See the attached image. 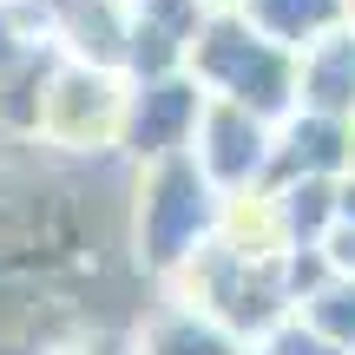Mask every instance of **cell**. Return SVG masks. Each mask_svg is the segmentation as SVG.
Returning a JSON list of instances; mask_svg holds the SVG:
<instances>
[{
	"label": "cell",
	"instance_id": "1",
	"mask_svg": "<svg viewBox=\"0 0 355 355\" xmlns=\"http://www.w3.org/2000/svg\"><path fill=\"white\" fill-rule=\"evenodd\" d=\"M224 211H230V198L217 191V178L198 165V152H171V158H158V165H145L139 217H132L139 263L152 270V277H178L204 243H217Z\"/></svg>",
	"mask_w": 355,
	"mask_h": 355
},
{
	"label": "cell",
	"instance_id": "2",
	"mask_svg": "<svg viewBox=\"0 0 355 355\" xmlns=\"http://www.w3.org/2000/svg\"><path fill=\"white\" fill-rule=\"evenodd\" d=\"M191 73H198V86L211 92V99H237L250 105L257 119H270V125H283V119L296 112V53L277 46L270 33H257L250 20H243L237 7H217L211 20H204V33L191 40Z\"/></svg>",
	"mask_w": 355,
	"mask_h": 355
},
{
	"label": "cell",
	"instance_id": "3",
	"mask_svg": "<svg viewBox=\"0 0 355 355\" xmlns=\"http://www.w3.org/2000/svg\"><path fill=\"white\" fill-rule=\"evenodd\" d=\"M125 86L132 79L112 73V66H92V60L60 53V73H53V86H46V119H40V132L73 145V152H86V145H119Z\"/></svg>",
	"mask_w": 355,
	"mask_h": 355
},
{
	"label": "cell",
	"instance_id": "4",
	"mask_svg": "<svg viewBox=\"0 0 355 355\" xmlns=\"http://www.w3.org/2000/svg\"><path fill=\"white\" fill-rule=\"evenodd\" d=\"M211 105V92L198 86V73H165V79H132L125 86V119H119V145L139 165H158L171 152H191L198 119Z\"/></svg>",
	"mask_w": 355,
	"mask_h": 355
},
{
	"label": "cell",
	"instance_id": "5",
	"mask_svg": "<svg viewBox=\"0 0 355 355\" xmlns=\"http://www.w3.org/2000/svg\"><path fill=\"white\" fill-rule=\"evenodd\" d=\"M198 165L217 178L224 198H250V191L270 184V158H277V125L257 119L250 105L237 99H211L198 119V139H191Z\"/></svg>",
	"mask_w": 355,
	"mask_h": 355
},
{
	"label": "cell",
	"instance_id": "6",
	"mask_svg": "<svg viewBox=\"0 0 355 355\" xmlns=\"http://www.w3.org/2000/svg\"><path fill=\"white\" fill-rule=\"evenodd\" d=\"M349 145H355V119H329L296 105L277 125V158H270V184H290V178H343L349 171Z\"/></svg>",
	"mask_w": 355,
	"mask_h": 355
},
{
	"label": "cell",
	"instance_id": "7",
	"mask_svg": "<svg viewBox=\"0 0 355 355\" xmlns=\"http://www.w3.org/2000/svg\"><path fill=\"white\" fill-rule=\"evenodd\" d=\"M296 99L309 112H329V119H355V20L322 33L316 46L296 53Z\"/></svg>",
	"mask_w": 355,
	"mask_h": 355
},
{
	"label": "cell",
	"instance_id": "8",
	"mask_svg": "<svg viewBox=\"0 0 355 355\" xmlns=\"http://www.w3.org/2000/svg\"><path fill=\"white\" fill-rule=\"evenodd\" d=\"M237 13L257 33H270L277 46H290V53H303L322 33L349 26V0H237Z\"/></svg>",
	"mask_w": 355,
	"mask_h": 355
},
{
	"label": "cell",
	"instance_id": "9",
	"mask_svg": "<svg viewBox=\"0 0 355 355\" xmlns=\"http://www.w3.org/2000/svg\"><path fill=\"white\" fill-rule=\"evenodd\" d=\"M336 191H343V178H290V184L270 191V211H277V230H283L290 250L329 243V230H336Z\"/></svg>",
	"mask_w": 355,
	"mask_h": 355
},
{
	"label": "cell",
	"instance_id": "10",
	"mask_svg": "<svg viewBox=\"0 0 355 355\" xmlns=\"http://www.w3.org/2000/svg\"><path fill=\"white\" fill-rule=\"evenodd\" d=\"M243 343L230 322H217L211 309L184 303V309H165V316L145 329V355H243Z\"/></svg>",
	"mask_w": 355,
	"mask_h": 355
},
{
	"label": "cell",
	"instance_id": "11",
	"mask_svg": "<svg viewBox=\"0 0 355 355\" xmlns=\"http://www.w3.org/2000/svg\"><path fill=\"white\" fill-rule=\"evenodd\" d=\"M296 316L316 322L329 343H343V349L355 355V277H343V270H336L322 290H309L303 303H296Z\"/></svg>",
	"mask_w": 355,
	"mask_h": 355
},
{
	"label": "cell",
	"instance_id": "12",
	"mask_svg": "<svg viewBox=\"0 0 355 355\" xmlns=\"http://www.w3.org/2000/svg\"><path fill=\"white\" fill-rule=\"evenodd\" d=\"M257 355H349V349H343V343H329L316 322H303V316L290 309V316H283L277 329L263 336V349H257Z\"/></svg>",
	"mask_w": 355,
	"mask_h": 355
},
{
	"label": "cell",
	"instance_id": "13",
	"mask_svg": "<svg viewBox=\"0 0 355 355\" xmlns=\"http://www.w3.org/2000/svg\"><path fill=\"white\" fill-rule=\"evenodd\" d=\"M33 40H40V33H26V26L13 20V7H7V0H0V79H7L13 66L26 60V46H33Z\"/></svg>",
	"mask_w": 355,
	"mask_h": 355
},
{
	"label": "cell",
	"instance_id": "14",
	"mask_svg": "<svg viewBox=\"0 0 355 355\" xmlns=\"http://www.w3.org/2000/svg\"><path fill=\"white\" fill-rule=\"evenodd\" d=\"M322 250H329V263L343 270V277H355V224H336V230H329V243H322Z\"/></svg>",
	"mask_w": 355,
	"mask_h": 355
},
{
	"label": "cell",
	"instance_id": "15",
	"mask_svg": "<svg viewBox=\"0 0 355 355\" xmlns=\"http://www.w3.org/2000/svg\"><path fill=\"white\" fill-rule=\"evenodd\" d=\"M349 171H355V145H349Z\"/></svg>",
	"mask_w": 355,
	"mask_h": 355
},
{
	"label": "cell",
	"instance_id": "16",
	"mask_svg": "<svg viewBox=\"0 0 355 355\" xmlns=\"http://www.w3.org/2000/svg\"><path fill=\"white\" fill-rule=\"evenodd\" d=\"M349 20H355V0H349Z\"/></svg>",
	"mask_w": 355,
	"mask_h": 355
},
{
	"label": "cell",
	"instance_id": "17",
	"mask_svg": "<svg viewBox=\"0 0 355 355\" xmlns=\"http://www.w3.org/2000/svg\"><path fill=\"white\" fill-rule=\"evenodd\" d=\"M119 7H132V0H119Z\"/></svg>",
	"mask_w": 355,
	"mask_h": 355
}]
</instances>
